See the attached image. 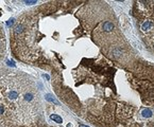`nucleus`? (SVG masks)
<instances>
[{
  "mask_svg": "<svg viewBox=\"0 0 154 127\" xmlns=\"http://www.w3.org/2000/svg\"><path fill=\"white\" fill-rule=\"evenodd\" d=\"M103 29H104V31H106V32L112 31L113 24L111 22H105V23H104V25H103Z\"/></svg>",
  "mask_w": 154,
  "mask_h": 127,
  "instance_id": "7ed1b4c3",
  "label": "nucleus"
},
{
  "mask_svg": "<svg viewBox=\"0 0 154 127\" xmlns=\"http://www.w3.org/2000/svg\"><path fill=\"white\" fill-rule=\"evenodd\" d=\"M25 3L31 5V4H35V3H36V1H25Z\"/></svg>",
  "mask_w": 154,
  "mask_h": 127,
  "instance_id": "423d86ee",
  "label": "nucleus"
},
{
  "mask_svg": "<svg viewBox=\"0 0 154 127\" xmlns=\"http://www.w3.org/2000/svg\"><path fill=\"white\" fill-rule=\"evenodd\" d=\"M22 127H31V126H22Z\"/></svg>",
  "mask_w": 154,
  "mask_h": 127,
  "instance_id": "6e6552de",
  "label": "nucleus"
},
{
  "mask_svg": "<svg viewBox=\"0 0 154 127\" xmlns=\"http://www.w3.org/2000/svg\"><path fill=\"white\" fill-rule=\"evenodd\" d=\"M41 111V95L33 79L22 73L0 77V127L33 123Z\"/></svg>",
  "mask_w": 154,
  "mask_h": 127,
  "instance_id": "f257e3e1",
  "label": "nucleus"
},
{
  "mask_svg": "<svg viewBox=\"0 0 154 127\" xmlns=\"http://www.w3.org/2000/svg\"><path fill=\"white\" fill-rule=\"evenodd\" d=\"M79 127H89V126H86V125H83V124H81Z\"/></svg>",
  "mask_w": 154,
  "mask_h": 127,
  "instance_id": "0eeeda50",
  "label": "nucleus"
},
{
  "mask_svg": "<svg viewBox=\"0 0 154 127\" xmlns=\"http://www.w3.org/2000/svg\"><path fill=\"white\" fill-rule=\"evenodd\" d=\"M46 100H47V101H49V102L54 103V104H56V105H58V102L55 100V98H53V96L50 95V94H46Z\"/></svg>",
  "mask_w": 154,
  "mask_h": 127,
  "instance_id": "20e7f679",
  "label": "nucleus"
},
{
  "mask_svg": "<svg viewBox=\"0 0 154 127\" xmlns=\"http://www.w3.org/2000/svg\"><path fill=\"white\" fill-rule=\"evenodd\" d=\"M50 119L55 122V123H58V124L63 123V119L60 116H58V114H50Z\"/></svg>",
  "mask_w": 154,
  "mask_h": 127,
  "instance_id": "f03ea898",
  "label": "nucleus"
},
{
  "mask_svg": "<svg viewBox=\"0 0 154 127\" xmlns=\"http://www.w3.org/2000/svg\"><path fill=\"white\" fill-rule=\"evenodd\" d=\"M143 116L146 117H151V116H152V111H151L150 109H148V108H147V109H144L143 111Z\"/></svg>",
  "mask_w": 154,
  "mask_h": 127,
  "instance_id": "39448f33",
  "label": "nucleus"
}]
</instances>
